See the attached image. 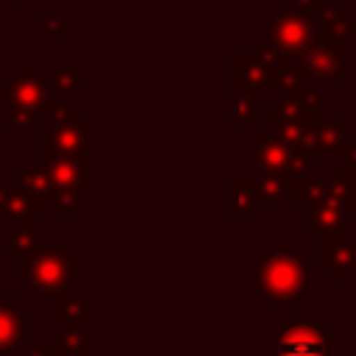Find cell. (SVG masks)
Returning <instances> with one entry per match:
<instances>
[{
    "mask_svg": "<svg viewBox=\"0 0 356 356\" xmlns=\"http://www.w3.org/2000/svg\"><path fill=\"white\" fill-rule=\"evenodd\" d=\"M89 136H92V120L86 117H78L72 122H56L53 128L42 131V153L89 159Z\"/></svg>",
    "mask_w": 356,
    "mask_h": 356,
    "instance_id": "obj_8",
    "label": "cell"
},
{
    "mask_svg": "<svg viewBox=\"0 0 356 356\" xmlns=\"http://www.w3.org/2000/svg\"><path fill=\"white\" fill-rule=\"evenodd\" d=\"M228 214L234 220H256V214H259L256 181H231V186H228Z\"/></svg>",
    "mask_w": 356,
    "mask_h": 356,
    "instance_id": "obj_16",
    "label": "cell"
},
{
    "mask_svg": "<svg viewBox=\"0 0 356 356\" xmlns=\"http://www.w3.org/2000/svg\"><path fill=\"white\" fill-rule=\"evenodd\" d=\"M78 70H67V67H53V81H50V86L56 89V92H72V89H78Z\"/></svg>",
    "mask_w": 356,
    "mask_h": 356,
    "instance_id": "obj_27",
    "label": "cell"
},
{
    "mask_svg": "<svg viewBox=\"0 0 356 356\" xmlns=\"http://www.w3.org/2000/svg\"><path fill=\"white\" fill-rule=\"evenodd\" d=\"M320 189H323V184L312 181V178H289L286 181V192H289L295 206H309L320 195Z\"/></svg>",
    "mask_w": 356,
    "mask_h": 356,
    "instance_id": "obj_23",
    "label": "cell"
},
{
    "mask_svg": "<svg viewBox=\"0 0 356 356\" xmlns=\"http://www.w3.org/2000/svg\"><path fill=\"white\" fill-rule=\"evenodd\" d=\"M270 356H275V353H270Z\"/></svg>",
    "mask_w": 356,
    "mask_h": 356,
    "instance_id": "obj_32",
    "label": "cell"
},
{
    "mask_svg": "<svg viewBox=\"0 0 356 356\" xmlns=\"http://www.w3.org/2000/svg\"><path fill=\"white\" fill-rule=\"evenodd\" d=\"M28 309H14V295H0V356L11 353L25 339Z\"/></svg>",
    "mask_w": 356,
    "mask_h": 356,
    "instance_id": "obj_11",
    "label": "cell"
},
{
    "mask_svg": "<svg viewBox=\"0 0 356 356\" xmlns=\"http://www.w3.org/2000/svg\"><path fill=\"white\" fill-rule=\"evenodd\" d=\"M286 175L275 172V170H261V178L256 181V195H259V206H273L286 195Z\"/></svg>",
    "mask_w": 356,
    "mask_h": 356,
    "instance_id": "obj_20",
    "label": "cell"
},
{
    "mask_svg": "<svg viewBox=\"0 0 356 356\" xmlns=\"http://www.w3.org/2000/svg\"><path fill=\"white\" fill-rule=\"evenodd\" d=\"M320 245H317V261L320 267L334 278V281H345L350 270H356V245L348 242L345 231H325L317 234Z\"/></svg>",
    "mask_w": 356,
    "mask_h": 356,
    "instance_id": "obj_9",
    "label": "cell"
},
{
    "mask_svg": "<svg viewBox=\"0 0 356 356\" xmlns=\"http://www.w3.org/2000/svg\"><path fill=\"white\" fill-rule=\"evenodd\" d=\"M342 153H345V159H348V164H353V167H356V145H350V142H348Z\"/></svg>",
    "mask_w": 356,
    "mask_h": 356,
    "instance_id": "obj_29",
    "label": "cell"
},
{
    "mask_svg": "<svg viewBox=\"0 0 356 356\" xmlns=\"http://www.w3.org/2000/svg\"><path fill=\"white\" fill-rule=\"evenodd\" d=\"M317 22L337 36L339 42H353L356 39V17L345 8V3H334V6H320Z\"/></svg>",
    "mask_w": 356,
    "mask_h": 356,
    "instance_id": "obj_17",
    "label": "cell"
},
{
    "mask_svg": "<svg viewBox=\"0 0 356 356\" xmlns=\"http://www.w3.org/2000/svg\"><path fill=\"white\" fill-rule=\"evenodd\" d=\"M17 278L31 286V292H61L75 275V259L53 245H39L31 253L17 256Z\"/></svg>",
    "mask_w": 356,
    "mask_h": 356,
    "instance_id": "obj_3",
    "label": "cell"
},
{
    "mask_svg": "<svg viewBox=\"0 0 356 356\" xmlns=\"http://www.w3.org/2000/svg\"><path fill=\"white\" fill-rule=\"evenodd\" d=\"M345 122H348V131H350V134H356V114H353L350 120H345Z\"/></svg>",
    "mask_w": 356,
    "mask_h": 356,
    "instance_id": "obj_30",
    "label": "cell"
},
{
    "mask_svg": "<svg viewBox=\"0 0 356 356\" xmlns=\"http://www.w3.org/2000/svg\"><path fill=\"white\" fill-rule=\"evenodd\" d=\"M19 186H22V192L39 197L42 203H47L50 200V192H53V186H50V181H47V175H44L42 167L19 170Z\"/></svg>",
    "mask_w": 356,
    "mask_h": 356,
    "instance_id": "obj_21",
    "label": "cell"
},
{
    "mask_svg": "<svg viewBox=\"0 0 356 356\" xmlns=\"http://www.w3.org/2000/svg\"><path fill=\"white\" fill-rule=\"evenodd\" d=\"M228 125H231L234 131H256V125H259V108H256L253 92L231 89V100H228Z\"/></svg>",
    "mask_w": 356,
    "mask_h": 356,
    "instance_id": "obj_14",
    "label": "cell"
},
{
    "mask_svg": "<svg viewBox=\"0 0 356 356\" xmlns=\"http://www.w3.org/2000/svg\"><path fill=\"white\" fill-rule=\"evenodd\" d=\"M317 167H320V150L314 145H298V147H289L284 175L286 178H306Z\"/></svg>",
    "mask_w": 356,
    "mask_h": 356,
    "instance_id": "obj_18",
    "label": "cell"
},
{
    "mask_svg": "<svg viewBox=\"0 0 356 356\" xmlns=\"http://www.w3.org/2000/svg\"><path fill=\"white\" fill-rule=\"evenodd\" d=\"M39 248V236L28 228V225H19V228H14V231H8L6 234V256H19V253H31V250H36Z\"/></svg>",
    "mask_w": 356,
    "mask_h": 356,
    "instance_id": "obj_22",
    "label": "cell"
},
{
    "mask_svg": "<svg viewBox=\"0 0 356 356\" xmlns=\"http://www.w3.org/2000/svg\"><path fill=\"white\" fill-rule=\"evenodd\" d=\"M320 0H295L292 3V8L298 11V14H303V17H309V19H314L317 22V14H320Z\"/></svg>",
    "mask_w": 356,
    "mask_h": 356,
    "instance_id": "obj_28",
    "label": "cell"
},
{
    "mask_svg": "<svg viewBox=\"0 0 356 356\" xmlns=\"http://www.w3.org/2000/svg\"><path fill=\"white\" fill-rule=\"evenodd\" d=\"M286 156H289V145H286L273 128L256 134V159H259L261 170L284 172V167H286Z\"/></svg>",
    "mask_w": 356,
    "mask_h": 356,
    "instance_id": "obj_13",
    "label": "cell"
},
{
    "mask_svg": "<svg viewBox=\"0 0 356 356\" xmlns=\"http://www.w3.org/2000/svg\"><path fill=\"white\" fill-rule=\"evenodd\" d=\"M306 264L292 248H270L256 261V289L273 306H306Z\"/></svg>",
    "mask_w": 356,
    "mask_h": 356,
    "instance_id": "obj_1",
    "label": "cell"
},
{
    "mask_svg": "<svg viewBox=\"0 0 356 356\" xmlns=\"http://www.w3.org/2000/svg\"><path fill=\"white\" fill-rule=\"evenodd\" d=\"M39 36L44 42H64L67 39V19L64 17H53V14H44L39 19Z\"/></svg>",
    "mask_w": 356,
    "mask_h": 356,
    "instance_id": "obj_26",
    "label": "cell"
},
{
    "mask_svg": "<svg viewBox=\"0 0 356 356\" xmlns=\"http://www.w3.org/2000/svg\"><path fill=\"white\" fill-rule=\"evenodd\" d=\"M298 64H300L306 78H317V81L342 78V72H345V42H339L325 28H320L314 42L298 56Z\"/></svg>",
    "mask_w": 356,
    "mask_h": 356,
    "instance_id": "obj_5",
    "label": "cell"
},
{
    "mask_svg": "<svg viewBox=\"0 0 356 356\" xmlns=\"http://www.w3.org/2000/svg\"><path fill=\"white\" fill-rule=\"evenodd\" d=\"M47 203L53 206V214L61 217V220H75V217H78V200H75V192L53 189Z\"/></svg>",
    "mask_w": 356,
    "mask_h": 356,
    "instance_id": "obj_25",
    "label": "cell"
},
{
    "mask_svg": "<svg viewBox=\"0 0 356 356\" xmlns=\"http://www.w3.org/2000/svg\"><path fill=\"white\" fill-rule=\"evenodd\" d=\"M47 106V81L33 64L17 67L6 83V128H39Z\"/></svg>",
    "mask_w": 356,
    "mask_h": 356,
    "instance_id": "obj_2",
    "label": "cell"
},
{
    "mask_svg": "<svg viewBox=\"0 0 356 356\" xmlns=\"http://www.w3.org/2000/svg\"><path fill=\"white\" fill-rule=\"evenodd\" d=\"M58 348L67 350L70 356H89V353H92V345H89V339H86V334H83L81 328H75V325H70V328L61 331Z\"/></svg>",
    "mask_w": 356,
    "mask_h": 356,
    "instance_id": "obj_24",
    "label": "cell"
},
{
    "mask_svg": "<svg viewBox=\"0 0 356 356\" xmlns=\"http://www.w3.org/2000/svg\"><path fill=\"white\" fill-rule=\"evenodd\" d=\"M0 3H6V6H22V3H28V0H0Z\"/></svg>",
    "mask_w": 356,
    "mask_h": 356,
    "instance_id": "obj_31",
    "label": "cell"
},
{
    "mask_svg": "<svg viewBox=\"0 0 356 356\" xmlns=\"http://www.w3.org/2000/svg\"><path fill=\"white\" fill-rule=\"evenodd\" d=\"M286 122H300V125L317 128V122H320V97L312 89H306V83L295 86V89H284L281 100L270 106L267 125L275 131Z\"/></svg>",
    "mask_w": 356,
    "mask_h": 356,
    "instance_id": "obj_7",
    "label": "cell"
},
{
    "mask_svg": "<svg viewBox=\"0 0 356 356\" xmlns=\"http://www.w3.org/2000/svg\"><path fill=\"white\" fill-rule=\"evenodd\" d=\"M312 145L320 153H342L348 145V122L345 117H334V120H320L317 128L312 131Z\"/></svg>",
    "mask_w": 356,
    "mask_h": 356,
    "instance_id": "obj_15",
    "label": "cell"
},
{
    "mask_svg": "<svg viewBox=\"0 0 356 356\" xmlns=\"http://www.w3.org/2000/svg\"><path fill=\"white\" fill-rule=\"evenodd\" d=\"M275 356H331V334L320 320L312 323H281L273 337Z\"/></svg>",
    "mask_w": 356,
    "mask_h": 356,
    "instance_id": "obj_4",
    "label": "cell"
},
{
    "mask_svg": "<svg viewBox=\"0 0 356 356\" xmlns=\"http://www.w3.org/2000/svg\"><path fill=\"white\" fill-rule=\"evenodd\" d=\"M267 25H270V44L278 53H286V56H300L317 36L314 19L298 14L292 6L273 14Z\"/></svg>",
    "mask_w": 356,
    "mask_h": 356,
    "instance_id": "obj_6",
    "label": "cell"
},
{
    "mask_svg": "<svg viewBox=\"0 0 356 356\" xmlns=\"http://www.w3.org/2000/svg\"><path fill=\"white\" fill-rule=\"evenodd\" d=\"M345 222H348L345 211L331 200V195H328V189H325V184H323L320 195L309 203V228H312L314 234L345 231Z\"/></svg>",
    "mask_w": 356,
    "mask_h": 356,
    "instance_id": "obj_12",
    "label": "cell"
},
{
    "mask_svg": "<svg viewBox=\"0 0 356 356\" xmlns=\"http://www.w3.org/2000/svg\"><path fill=\"white\" fill-rule=\"evenodd\" d=\"M89 161L83 156H47L44 161V175L53 189H67V192H89Z\"/></svg>",
    "mask_w": 356,
    "mask_h": 356,
    "instance_id": "obj_10",
    "label": "cell"
},
{
    "mask_svg": "<svg viewBox=\"0 0 356 356\" xmlns=\"http://www.w3.org/2000/svg\"><path fill=\"white\" fill-rule=\"evenodd\" d=\"M53 314L58 320H67V323L86 320V317H92V298L89 295H67V292H58L56 312Z\"/></svg>",
    "mask_w": 356,
    "mask_h": 356,
    "instance_id": "obj_19",
    "label": "cell"
}]
</instances>
